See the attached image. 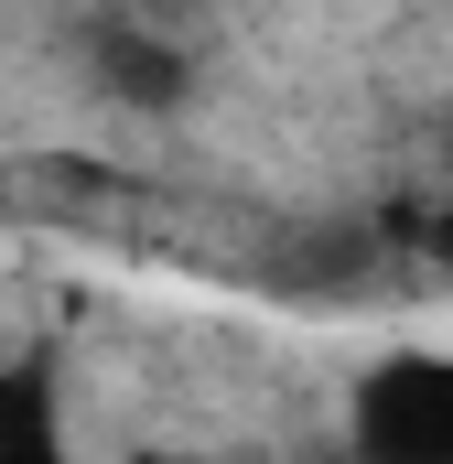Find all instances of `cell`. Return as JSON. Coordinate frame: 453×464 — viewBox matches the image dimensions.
Masks as SVG:
<instances>
[{
    "mask_svg": "<svg viewBox=\"0 0 453 464\" xmlns=\"http://www.w3.org/2000/svg\"><path fill=\"white\" fill-rule=\"evenodd\" d=\"M0 464H65L54 454V389H43L33 367L0 378Z\"/></svg>",
    "mask_w": 453,
    "mask_h": 464,
    "instance_id": "2",
    "label": "cell"
},
{
    "mask_svg": "<svg viewBox=\"0 0 453 464\" xmlns=\"http://www.w3.org/2000/svg\"><path fill=\"white\" fill-rule=\"evenodd\" d=\"M367 464H453V356H400L367 389Z\"/></svg>",
    "mask_w": 453,
    "mask_h": 464,
    "instance_id": "1",
    "label": "cell"
},
{
    "mask_svg": "<svg viewBox=\"0 0 453 464\" xmlns=\"http://www.w3.org/2000/svg\"><path fill=\"white\" fill-rule=\"evenodd\" d=\"M432 259H453V217H443V227H432Z\"/></svg>",
    "mask_w": 453,
    "mask_h": 464,
    "instance_id": "3",
    "label": "cell"
}]
</instances>
